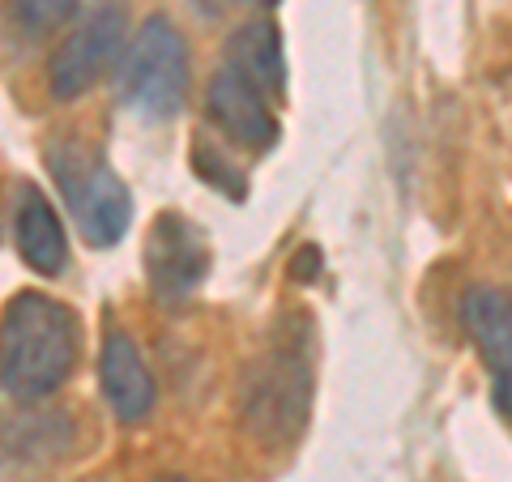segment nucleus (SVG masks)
<instances>
[{
    "label": "nucleus",
    "instance_id": "nucleus-12",
    "mask_svg": "<svg viewBox=\"0 0 512 482\" xmlns=\"http://www.w3.org/2000/svg\"><path fill=\"white\" fill-rule=\"evenodd\" d=\"M73 444V427L69 419H43L39 431L30 419H22L18 427H9L5 431V453L9 457H39V461H52L56 457V448H69Z\"/></svg>",
    "mask_w": 512,
    "mask_h": 482
},
{
    "label": "nucleus",
    "instance_id": "nucleus-5",
    "mask_svg": "<svg viewBox=\"0 0 512 482\" xmlns=\"http://www.w3.org/2000/svg\"><path fill=\"white\" fill-rule=\"evenodd\" d=\"M124 47V9L103 5L56 47L52 56V94L56 99H77L111 69V60Z\"/></svg>",
    "mask_w": 512,
    "mask_h": 482
},
{
    "label": "nucleus",
    "instance_id": "nucleus-15",
    "mask_svg": "<svg viewBox=\"0 0 512 482\" xmlns=\"http://www.w3.org/2000/svg\"><path fill=\"white\" fill-rule=\"evenodd\" d=\"M158 482H184V478H158Z\"/></svg>",
    "mask_w": 512,
    "mask_h": 482
},
{
    "label": "nucleus",
    "instance_id": "nucleus-9",
    "mask_svg": "<svg viewBox=\"0 0 512 482\" xmlns=\"http://www.w3.org/2000/svg\"><path fill=\"white\" fill-rule=\"evenodd\" d=\"M13 235H18V252L30 269L60 273L69 261V244H64V227L56 210L35 184L18 188V214H13Z\"/></svg>",
    "mask_w": 512,
    "mask_h": 482
},
{
    "label": "nucleus",
    "instance_id": "nucleus-11",
    "mask_svg": "<svg viewBox=\"0 0 512 482\" xmlns=\"http://www.w3.org/2000/svg\"><path fill=\"white\" fill-rule=\"evenodd\" d=\"M227 69H235L252 90L278 99L286 90V64H282V39L269 22H248L231 35Z\"/></svg>",
    "mask_w": 512,
    "mask_h": 482
},
{
    "label": "nucleus",
    "instance_id": "nucleus-3",
    "mask_svg": "<svg viewBox=\"0 0 512 482\" xmlns=\"http://www.w3.org/2000/svg\"><path fill=\"white\" fill-rule=\"evenodd\" d=\"M188 94V47L167 18H150L128 43L120 64V99L141 120H171L180 116Z\"/></svg>",
    "mask_w": 512,
    "mask_h": 482
},
{
    "label": "nucleus",
    "instance_id": "nucleus-13",
    "mask_svg": "<svg viewBox=\"0 0 512 482\" xmlns=\"http://www.w3.org/2000/svg\"><path fill=\"white\" fill-rule=\"evenodd\" d=\"M18 13L35 30H52L77 13V0H18Z\"/></svg>",
    "mask_w": 512,
    "mask_h": 482
},
{
    "label": "nucleus",
    "instance_id": "nucleus-14",
    "mask_svg": "<svg viewBox=\"0 0 512 482\" xmlns=\"http://www.w3.org/2000/svg\"><path fill=\"white\" fill-rule=\"evenodd\" d=\"M248 5H278V0H248Z\"/></svg>",
    "mask_w": 512,
    "mask_h": 482
},
{
    "label": "nucleus",
    "instance_id": "nucleus-2",
    "mask_svg": "<svg viewBox=\"0 0 512 482\" xmlns=\"http://www.w3.org/2000/svg\"><path fill=\"white\" fill-rule=\"evenodd\" d=\"M312 397L308 342H274L252 367L244 384V427L265 444H286L299 436Z\"/></svg>",
    "mask_w": 512,
    "mask_h": 482
},
{
    "label": "nucleus",
    "instance_id": "nucleus-4",
    "mask_svg": "<svg viewBox=\"0 0 512 482\" xmlns=\"http://www.w3.org/2000/svg\"><path fill=\"white\" fill-rule=\"evenodd\" d=\"M205 269H210V248L197 222H188L184 214H158L150 239H146V273H150V291L163 303H180L201 286Z\"/></svg>",
    "mask_w": 512,
    "mask_h": 482
},
{
    "label": "nucleus",
    "instance_id": "nucleus-10",
    "mask_svg": "<svg viewBox=\"0 0 512 482\" xmlns=\"http://www.w3.org/2000/svg\"><path fill=\"white\" fill-rule=\"evenodd\" d=\"M103 393H107V406L116 410V419L124 423H137L146 419L150 406H154V380L141 363L137 346L128 342L124 333H111L107 346H103Z\"/></svg>",
    "mask_w": 512,
    "mask_h": 482
},
{
    "label": "nucleus",
    "instance_id": "nucleus-1",
    "mask_svg": "<svg viewBox=\"0 0 512 482\" xmlns=\"http://www.w3.org/2000/svg\"><path fill=\"white\" fill-rule=\"evenodd\" d=\"M77 363V320L64 303L39 291L9 299L0 316V393L39 401L69 380Z\"/></svg>",
    "mask_w": 512,
    "mask_h": 482
},
{
    "label": "nucleus",
    "instance_id": "nucleus-8",
    "mask_svg": "<svg viewBox=\"0 0 512 482\" xmlns=\"http://www.w3.org/2000/svg\"><path fill=\"white\" fill-rule=\"evenodd\" d=\"M205 107H210V120L235 141V146L256 150V154L274 150L278 120H274V111L265 107V94L252 90L235 69H227V64L214 73L210 90H205Z\"/></svg>",
    "mask_w": 512,
    "mask_h": 482
},
{
    "label": "nucleus",
    "instance_id": "nucleus-6",
    "mask_svg": "<svg viewBox=\"0 0 512 482\" xmlns=\"http://www.w3.org/2000/svg\"><path fill=\"white\" fill-rule=\"evenodd\" d=\"M56 167L82 235L94 248H111L128 231V218H133V197L120 184V175L107 163H99V158H90L82 167H69V163H56Z\"/></svg>",
    "mask_w": 512,
    "mask_h": 482
},
{
    "label": "nucleus",
    "instance_id": "nucleus-7",
    "mask_svg": "<svg viewBox=\"0 0 512 482\" xmlns=\"http://www.w3.org/2000/svg\"><path fill=\"white\" fill-rule=\"evenodd\" d=\"M461 320H466L478 355L495 376V406L512 419V291L474 286L461 299Z\"/></svg>",
    "mask_w": 512,
    "mask_h": 482
}]
</instances>
